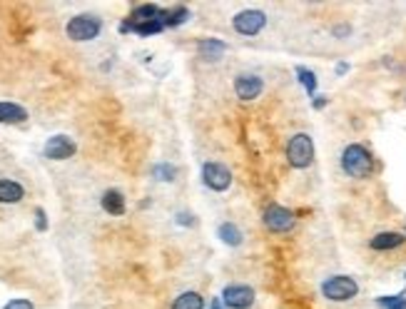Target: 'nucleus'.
I'll return each mask as SVG.
<instances>
[{
  "label": "nucleus",
  "mask_w": 406,
  "mask_h": 309,
  "mask_svg": "<svg viewBox=\"0 0 406 309\" xmlns=\"http://www.w3.org/2000/svg\"><path fill=\"white\" fill-rule=\"evenodd\" d=\"M342 170L349 175V177H369L374 172V158L372 152L366 150L364 145H349L344 152H342Z\"/></svg>",
  "instance_id": "obj_1"
},
{
  "label": "nucleus",
  "mask_w": 406,
  "mask_h": 309,
  "mask_svg": "<svg viewBox=\"0 0 406 309\" xmlns=\"http://www.w3.org/2000/svg\"><path fill=\"white\" fill-rule=\"evenodd\" d=\"M103 30V21L95 18V15H75V18H70L68 25H65V33H68L70 40L75 42H88V40H95L97 35Z\"/></svg>",
  "instance_id": "obj_2"
},
{
  "label": "nucleus",
  "mask_w": 406,
  "mask_h": 309,
  "mask_svg": "<svg viewBox=\"0 0 406 309\" xmlns=\"http://www.w3.org/2000/svg\"><path fill=\"white\" fill-rule=\"evenodd\" d=\"M287 160L290 165L296 167V170H304V167L312 165L314 160V143L307 132H296L292 135V140L287 143Z\"/></svg>",
  "instance_id": "obj_3"
},
{
  "label": "nucleus",
  "mask_w": 406,
  "mask_h": 309,
  "mask_svg": "<svg viewBox=\"0 0 406 309\" xmlns=\"http://www.w3.org/2000/svg\"><path fill=\"white\" fill-rule=\"evenodd\" d=\"M322 295L329 299V302H349L359 295V284L351 277L346 275H337L324 280L322 284Z\"/></svg>",
  "instance_id": "obj_4"
},
{
  "label": "nucleus",
  "mask_w": 406,
  "mask_h": 309,
  "mask_svg": "<svg viewBox=\"0 0 406 309\" xmlns=\"http://www.w3.org/2000/svg\"><path fill=\"white\" fill-rule=\"evenodd\" d=\"M202 182L212 193H225L232 185V172L222 165V162H205L202 165Z\"/></svg>",
  "instance_id": "obj_5"
},
{
  "label": "nucleus",
  "mask_w": 406,
  "mask_h": 309,
  "mask_svg": "<svg viewBox=\"0 0 406 309\" xmlns=\"http://www.w3.org/2000/svg\"><path fill=\"white\" fill-rule=\"evenodd\" d=\"M264 227H267L269 232H277V234H284L290 232L292 227H294V214H292V210H287V207L282 205H269L267 210H264Z\"/></svg>",
  "instance_id": "obj_6"
},
{
  "label": "nucleus",
  "mask_w": 406,
  "mask_h": 309,
  "mask_svg": "<svg viewBox=\"0 0 406 309\" xmlns=\"http://www.w3.org/2000/svg\"><path fill=\"white\" fill-rule=\"evenodd\" d=\"M234 30L240 35H257L264 30V25H267V15L262 13V10H242V13L234 15L232 21Z\"/></svg>",
  "instance_id": "obj_7"
},
{
  "label": "nucleus",
  "mask_w": 406,
  "mask_h": 309,
  "mask_svg": "<svg viewBox=\"0 0 406 309\" xmlns=\"http://www.w3.org/2000/svg\"><path fill=\"white\" fill-rule=\"evenodd\" d=\"M222 302L229 309H249L255 304V289L247 284H227L222 292Z\"/></svg>",
  "instance_id": "obj_8"
},
{
  "label": "nucleus",
  "mask_w": 406,
  "mask_h": 309,
  "mask_svg": "<svg viewBox=\"0 0 406 309\" xmlns=\"http://www.w3.org/2000/svg\"><path fill=\"white\" fill-rule=\"evenodd\" d=\"M75 143L68 138V135H53V138H48V143H45V147H42V155L48 160H68L75 155Z\"/></svg>",
  "instance_id": "obj_9"
},
{
  "label": "nucleus",
  "mask_w": 406,
  "mask_h": 309,
  "mask_svg": "<svg viewBox=\"0 0 406 309\" xmlns=\"http://www.w3.org/2000/svg\"><path fill=\"white\" fill-rule=\"evenodd\" d=\"M262 90H264L262 77L252 75V73H242V75H237V80H234V92H237L240 100H255V97L262 95Z\"/></svg>",
  "instance_id": "obj_10"
},
{
  "label": "nucleus",
  "mask_w": 406,
  "mask_h": 309,
  "mask_svg": "<svg viewBox=\"0 0 406 309\" xmlns=\"http://www.w3.org/2000/svg\"><path fill=\"white\" fill-rule=\"evenodd\" d=\"M197 53H200L202 60H220L225 53H227V42L217 40V38H205V40L197 42Z\"/></svg>",
  "instance_id": "obj_11"
},
{
  "label": "nucleus",
  "mask_w": 406,
  "mask_h": 309,
  "mask_svg": "<svg viewBox=\"0 0 406 309\" xmlns=\"http://www.w3.org/2000/svg\"><path fill=\"white\" fill-rule=\"evenodd\" d=\"M404 234L399 232H379L377 237H372V242H369V247L377 249V252H389V249H396L404 245Z\"/></svg>",
  "instance_id": "obj_12"
},
{
  "label": "nucleus",
  "mask_w": 406,
  "mask_h": 309,
  "mask_svg": "<svg viewBox=\"0 0 406 309\" xmlns=\"http://www.w3.org/2000/svg\"><path fill=\"white\" fill-rule=\"evenodd\" d=\"M100 205H103V210L107 214H112V217H123L125 210H127V205H125V197L120 190H107V193L103 195V199H100Z\"/></svg>",
  "instance_id": "obj_13"
},
{
  "label": "nucleus",
  "mask_w": 406,
  "mask_h": 309,
  "mask_svg": "<svg viewBox=\"0 0 406 309\" xmlns=\"http://www.w3.org/2000/svg\"><path fill=\"white\" fill-rule=\"evenodd\" d=\"M25 197V190H23L21 182L15 180H0V202L3 205H15Z\"/></svg>",
  "instance_id": "obj_14"
},
{
  "label": "nucleus",
  "mask_w": 406,
  "mask_h": 309,
  "mask_svg": "<svg viewBox=\"0 0 406 309\" xmlns=\"http://www.w3.org/2000/svg\"><path fill=\"white\" fill-rule=\"evenodd\" d=\"M28 120V110L15 103H0V123L3 125H21Z\"/></svg>",
  "instance_id": "obj_15"
},
{
  "label": "nucleus",
  "mask_w": 406,
  "mask_h": 309,
  "mask_svg": "<svg viewBox=\"0 0 406 309\" xmlns=\"http://www.w3.org/2000/svg\"><path fill=\"white\" fill-rule=\"evenodd\" d=\"M217 237H220L227 247H240L242 242H244L242 230L237 225H232V222H222V225L217 227Z\"/></svg>",
  "instance_id": "obj_16"
},
{
  "label": "nucleus",
  "mask_w": 406,
  "mask_h": 309,
  "mask_svg": "<svg viewBox=\"0 0 406 309\" xmlns=\"http://www.w3.org/2000/svg\"><path fill=\"white\" fill-rule=\"evenodd\" d=\"M157 18H162V10H160L157 5H138L130 13L127 21L130 23H150V21H157Z\"/></svg>",
  "instance_id": "obj_17"
},
{
  "label": "nucleus",
  "mask_w": 406,
  "mask_h": 309,
  "mask_svg": "<svg viewBox=\"0 0 406 309\" xmlns=\"http://www.w3.org/2000/svg\"><path fill=\"white\" fill-rule=\"evenodd\" d=\"M173 309H205V299L197 292H182L173 302Z\"/></svg>",
  "instance_id": "obj_18"
},
{
  "label": "nucleus",
  "mask_w": 406,
  "mask_h": 309,
  "mask_svg": "<svg viewBox=\"0 0 406 309\" xmlns=\"http://www.w3.org/2000/svg\"><path fill=\"white\" fill-rule=\"evenodd\" d=\"M190 21V10H187L185 5L175 8V10H165V15H162V23H165V28H177V25H182V23Z\"/></svg>",
  "instance_id": "obj_19"
},
{
  "label": "nucleus",
  "mask_w": 406,
  "mask_h": 309,
  "mask_svg": "<svg viewBox=\"0 0 406 309\" xmlns=\"http://www.w3.org/2000/svg\"><path fill=\"white\" fill-rule=\"evenodd\" d=\"M152 177L160 182H173L177 177V170L170 162H157V165H152Z\"/></svg>",
  "instance_id": "obj_20"
},
{
  "label": "nucleus",
  "mask_w": 406,
  "mask_h": 309,
  "mask_svg": "<svg viewBox=\"0 0 406 309\" xmlns=\"http://www.w3.org/2000/svg\"><path fill=\"white\" fill-rule=\"evenodd\" d=\"M296 77H299V83L304 85V90L309 92V97L317 92V75H314L309 68H302V65H299V68H296Z\"/></svg>",
  "instance_id": "obj_21"
},
{
  "label": "nucleus",
  "mask_w": 406,
  "mask_h": 309,
  "mask_svg": "<svg viewBox=\"0 0 406 309\" xmlns=\"http://www.w3.org/2000/svg\"><path fill=\"white\" fill-rule=\"evenodd\" d=\"M377 304H379V307H384V309H406V297H404V295H396V297H379Z\"/></svg>",
  "instance_id": "obj_22"
},
{
  "label": "nucleus",
  "mask_w": 406,
  "mask_h": 309,
  "mask_svg": "<svg viewBox=\"0 0 406 309\" xmlns=\"http://www.w3.org/2000/svg\"><path fill=\"white\" fill-rule=\"evenodd\" d=\"M35 227H38V232H45V230H48V217H45V210H42V207L35 210Z\"/></svg>",
  "instance_id": "obj_23"
},
{
  "label": "nucleus",
  "mask_w": 406,
  "mask_h": 309,
  "mask_svg": "<svg viewBox=\"0 0 406 309\" xmlns=\"http://www.w3.org/2000/svg\"><path fill=\"white\" fill-rule=\"evenodd\" d=\"M3 309H33V302L30 299H10Z\"/></svg>",
  "instance_id": "obj_24"
},
{
  "label": "nucleus",
  "mask_w": 406,
  "mask_h": 309,
  "mask_svg": "<svg viewBox=\"0 0 406 309\" xmlns=\"http://www.w3.org/2000/svg\"><path fill=\"white\" fill-rule=\"evenodd\" d=\"M175 220H177V225H182V227H192L194 225V217L190 212H177Z\"/></svg>",
  "instance_id": "obj_25"
},
{
  "label": "nucleus",
  "mask_w": 406,
  "mask_h": 309,
  "mask_svg": "<svg viewBox=\"0 0 406 309\" xmlns=\"http://www.w3.org/2000/svg\"><path fill=\"white\" fill-rule=\"evenodd\" d=\"M331 33L339 35V38H344V35H349V33H351V28H349V25H337V28L331 30Z\"/></svg>",
  "instance_id": "obj_26"
},
{
  "label": "nucleus",
  "mask_w": 406,
  "mask_h": 309,
  "mask_svg": "<svg viewBox=\"0 0 406 309\" xmlns=\"http://www.w3.org/2000/svg\"><path fill=\"white\" fill-rule=\"evenodd\" d=\"M346 70H349V65H346V62H339V65H337V75H344Z\"/></svg>",
  "instance_id": "obj_27"
},
{
  "label": "nucleus",
  "mask_w": 406,
  "mask_h": 309,
  "mask_svg": "<svg viewBox=\"0 0 406 309\" xmlns=\"http://www.w3.org/2000/svg\"><path fill=\"white\" fill-rule=\"evenodd\" d=\"M324 105H327V100H324V97H322V95H319V97H317V100H314V108H317V110H322Z\"/></svg>",
  "instance_id": "obj_28"
},
{
  "label": "nucleus",
  "mask_w": 406,
  "mask_h": 309,
  "mask_svg": "<svg viewBox=\"0 0 406 309\" xmlns=\"http://www.w3.org/2000/svg\"><path fill=\"white\" fill-rule=\"evenodd\" d=\"M210 309H222L220 307V299H212V307H210Z\"/></svg>",
  "instance_id": "obj_29"
}]
</instances>
